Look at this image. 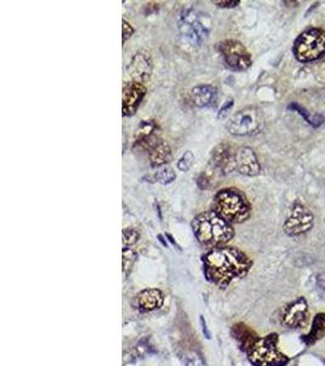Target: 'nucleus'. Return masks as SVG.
Instances as JSON below:
<instances>
[{
  "label": "nucleus",
  "mask_w": 325,
  "mask_h": 366,
  "mask_svg": "<svg viewBox=\"0 0 325 366\" xmlns=\"http://www.w3.org/2000/svg\"><path fill=\"white\" fill-rule=\"evenodd\" d=\"M201 260L205 279L222 291L236 279H244L253 266V259L246 253L231 246L208 249Z\"/></svg>",
  "instance_id": "f257e3e1"
},
{
  "label": "nucleus",
  "mask_w": 325,
  "mask_h": 366,
  "mask_svg": "<svg viewBox=\"0 0 325 366\" xmlns=\"http://www.w3.org/2000/svg\"><path fill=\"white\" fill-rule=\"evenodd\" d=\"M191 229L196 241L208 249L228 246L235 237L234 225L229 224L213 210L195 216Z\"/></svg>",
  "instance_id": "f03ea898"
},
{
  "label": "nucleus",
  "mask_w": 325,
  "mask_h": 366,
  "mask_svg": "<svg viewBox=\"0 0 325 366\" xmlns=\"http://www.w3.org/2000/svg\"><path fill=\"white\" fill-rule=\"evenodd\" d=\"M213 211L229 224L246 222L251 217V204L244 192L235 187L222 188L213 197Z\"/></svg>",
  "instance_id": "7ed1b4c3"
},
{
  "label": "nucleus",
  "mask_w": 325,
  "mask_h": 366,
  "mask_svg": "<svg viewBox=\"0 0 325 366\" xmlns=\"http://www.w3.org/2000/svg\"><path fill=\"white\" fill-rule=\"evenodd\" d=\"M279 334H267L258 339L253 349L246 354L253 366H288L291 358L279 347Z\"/></svg>",
  "instance_id": "20e7f679"
},
{
  "label": "nucleus",
  "mask_w": 325,
  "mask_h": 366,
  "mask_svg": "<svg viewBox=\"0 0 325 366\" xmlns=\"http://www.w3.org/2000/svg\"><path fill=\"white\" fill-rule=\"evenodd\" d=\"M295 59L308 64L323 59L325 56V30L310 27L298 34L293 46Z\"/></svg>",
  "instance_id": "39448f33"
},
{
  "label": "nucleus",
  "mask_w": 325,
  "mask_h": 366,
  "mask_svg": "<svg viewBox=\"0 0 325 366\" xmlns=\"http://www.w3.org/2000/svg\"><path fill=\"white\" fill-rule=\"evenodd\" d=\"M266 120L263 113L256 106H248L236 111L227 122V130L233 136L248 137L263 131Z\"/></svg>",
  "instance_id": "423d86ee"
},
{
  "label": "nucleus",
  "mask_w": 325,
  "mask_h": 366,
  "mask_svg": "<svg viewBox=\"0 0 325 366\" xmlns=\"http://www.w3.org/2000/svg\"><path fill=\"white\" fill-rule=\"evenodd\" d=\"M227 66L233 71H245L253 65V56L246 46L239 41L226 39L216 46Z\"/></svg>",
  "instance_id": "0eeeda50"
},
{
  "label": "nucleus",
  "mask_w": 325,
  "mask_h": 366,
  "mask_svg": "<svg viewBox=\"0 0 325 366\" xmlns=\"http://www.w3.org/2000/svg\"><path fill=\"white\" fill-rule=\"evenodd\" d=\"M314 227V215L307 206L300 201H295L289 215L285 220L283 229L289 237H300L308 234Z\"/></svg>",
  "instance_id": "6e6552de"
},
{
  "label": "nucleus",
  "mask_w": 325,
  "mask_h": 366,
  "mask_svg": "<svg viewBox=\"0 0 325 366\" xmlns=\"http://www.w3.org/2000/svg\"><path fill=\"white\" fill-rule=\"evenodd\" d=\"M311 320L310 304L305 297L295 298L294 301L286 303L280 315L281 325L294 331L306 329Z\"/></svg>",
  "instance_id": "1a4fd4ad"
},
{
  "label": "nucleus",
  "mask_w": 325,
  "mask_h": 366,
  "mask_svg": "<svg viewBox=\"0 0 325 366\" xmlns=\"http://www.w3.org/2000/svg\"><path fill=\"white\" fill-rule=\"evenodd\" d=\"M179 31L184 41L188 42L190 46H199L206 41L208 36V30L203 26L199 16L194 11H188L181 18L179 23Z\"/></svg>",
  "instance_id": "9d476101"
},
{
  "label": "nucleus",
  "mask_w": 325,
  "mask_h": 366,
  "mask_svg": "<svg viewBox=\"0 0 325 366\" xmlns=\"http://www.w3.org/2000/svg\"><path fill=\"white\" fill-rule=\"evenodd\" d=\"M136 144L146 151L153 168H162L172 160L171 148L162 138L154 134L143 141H138Z\"/></svg>",
  "instance_id": "9b49d317"
},
{
  "label": "nucleus",
  "mask_w": 325,
  "mask_h": 366,
  "mask_svg": "<svg viewBox=\"0 0 325 366\" xmlns=\"http://www.w3.org/2000/svg\"><path fill=\"white\" fill-rule=\"evenodd\" d=\"M146 86L141 83L126 82L123 84L122 91V113L123 116H132L136 113L140 103L146 96Z\"/></svg>",
  "instance_id": "f8f14e48"
},
{
  "label": "nucleus",
  "mask_w": 325,
  "mask_h": 366,
  "mask_svg": "<svg viewBox=\"0 0 325 366\" xmlns=\"http://www.w3.org/2000/svg\"><path fill=\"white\" fill-rule=\"evenodd\" d=\"M235 171L248 177H255L261 172V164L257 156L250 146L236 148L235 154Z\"/></svg>",
  "instance_id": "ddd939ff"
},
{
  "label": "nucleus",
  "mask_w": 325,
  "mask_h": 366,
  "mask_svg": "<svg viewBox=\"0 0 325 366\" xmlns=\"http://www.w3.org/2000/svg\"><path fill=\"white\" fill-rule=\"evenodd\" d=\"M128 72L131 75V81L133 82L145 83L149 82L150 77L153 75V60L150 55L145 51H139L132 58Z\"/></svg>",
  "instance_id": "4468645a"
},
{
  "label": "nucleus",
  "mask_w": 325,
  "mask_h": 366,
  "mask_svg": "<svg viewBox=\"0 0 325 366\" xmlns=\"http://www.w3.org/2000/svg\"><path fill=\"white\" fill-rule=\"evenodd\" d=\"M235 154H236V148L229 143H219L212 151L215 168L222 175L231 174L235 171Z\"/></svg>",
  "instance_id": "2eb2a0df"
},
{
  "label": "nucleus",
  "mask_w": 325,
  "mask_h": 366,
  "mask_svg": "<svg viewBox=\"0 0 325 366\" xmlns=\"http://www.w3.org/2000/svg\"><path fill=\"white\" fill-rule=\"evenodd\" d=\"M136 307L140 313H153L165 304V294L158 289H145L136 296Z\"/></svg>",
  "instance_id": "dca6fc26"
},
{
  "label": "nucleus",
  "mask_w": 325,
  "mask_h": 366,
  "mask_svg": "<svg viewBox=\"0 0 325 366\" xmlns=\"http://www.w3.org/2000/svg\"><path fill=\"white\" fill-rule=\"evenodd\" d=\"M231 337L238 343L240 351L245 354H248L253 349V346L260 339L257 332L244 322H238L231 326Z\"/></svg>",
  "instance_id": "f3484780"
},
{
  "label": "nucleus",
  "mask_w": 325,
  "mask_h": 366,
  "mask_svg": "<svg viewBox=\"0 0 325 366\" xmlns=\"http://www.w3.org/2000/svg\"><path fill=\"white\" fill-rule=\"evenodd\" d=\"M325 339V313H317L316 315L312 317L310 329L306 334H302L300 339L307 348L316 346L321 339Z\"/></svg>",
  "instance_id": "a211bd4d"
},
{
  "label": "nucleus",
  "mask_w": 325,
  "mask_h": 366,
  "mask_svg": "<svg viewBox=\"0 0 325 366\" xmlns=\"http://www.w3.org/2000/svg\"><path fill=\"white\" fill-rule=\"evenodd\" d=\"M218 91L211 84H201L191 89V99L198 108L212 106L217 101Z\"/></svg>",
  "instance_id": "6ab92c4d"
},
{
  "label": "nucleus",
  "mask_w": 325,
  "mask_h": 366,
  "mask_svg": "<svg viewBox=\"0 0 325 366\" xmlns=\"http://www.w3.org/2000/svg\"><path fill=\"white\" fill-rule=\"evenodd\" d=\"M289 109L294 110L295 113L302 116V119L307 121V124L311 125L313 127H321L324 124L325 118L319 113H310L307 109H305L302 106H300L298 103H291Z\"/></svg>",
  "instance_id": "aec40b11"
},
{
  "label": "nucleus",
  "mask_w": 325,
  "mask_h": 366,
  "mask_svg": "<svg viewBox=\"0 0 325 366\" xmlns=\"http://www.w3.org/2000/svg\"><path fill=\"white\" fill-rule=\"evenodd\" d=\"M136 251L133 249L132 247H123L122 252V272L123 277L127 279L129 274L132 272V269H133V266L136 264Z\"/></svg>",
  "instance_id": "412c9836"
},
{
  "label": "nucleus",
  "mask_w": 325,
  "mask_h": 366,
  "mask_svg": "<svg viewBox=\"0 0 325 366\" xmlns=\"http://www.w3.org/2000/svg\"><path fill=\"white\" fill-rule=\"evenodd\" d=\"M176 177V172L168 166H163L158 171H156V174L153 176L155 182L161 183V184H168V183L173 182Z\"/></svg>",
  "instance_id": "4be33fe9"
},
{
  "label": "nucleus",
  "mask_w": 325,
  "mask_h": 366,
  "mask_svg": "<svg viewBox=\"0 0 325 366\" xmlns=\"http://www.w3.org/2000/svg\"><path fill=\"white\" fill-rule=\"evenodd\" d=\"M156 128L158 126L154 121H141V124L139 125V128L136 131V141H143V139L154 136Z\"/></svg>",
  "instance_id": "5701e85b"
},
{
  "label": "nucleus",
  "mask_w": 325,
  "mask_h": 366,
  "mask_svg": "<svg viewBox=\"0 0 325 366\" xmlns=\"http://www.w3.org/2000/svg\"><path fill=\"white\" fill-rule=\"evenodd\" d=\"M140 234L136 229H125L122 232L123 247H132L136 246L139 241Z\"/></svg>",
  "instance_id": "b1692460"
},
{
  "label": "nucleus",
  "mask_w": 325,
  "mask_h": 366,
  "mask_svg": "<svg viewBox=\"0 0 325 366\" xmlns=\"http://www.w3.org/2000/svg\"><path fill=\"white\" fill-rule=\"evenodd\" d=\"M195 161L194 153L191 151H186L183 156H181V159L178 160L177 163V168L179 171H183V172H186L188 170H190V168L193 166Z\"/></svg>",
  "instance_id": "393cba45"
},
{
  "label": "nucleus",
  "mask_w": 325,
  "mask_h": 366,
  "mask_svg": "<svg viewBox=\"0 0 325 366\" xmlns=\"http://www.w3.org/2000/svg\"><path fill=\"white\" fill-rule=\"evenodd\" d=\"M186 366H208L199 353L190 352L186 354Z\"/></svg>",
  "instance_id": "a878e982"
},
{
  "label": "nucleus",
  "mask_w": 325,
  "mask_h": 366,
  "mask_svg": "<svg viewBox=\"0 0 325 366\" xmlns=\"http://www.w3.org/2000/svg\"><path fill=\"white\" fill-rule=\"evenodd\" d=\"M123 37H122V43L125 44L126 41H128L129 38H131L132 34L134 33V28L132 27V25L129 23H127L126 20H123Z\"/></svg>",
  "instance_id": "bb28decb"
},
{
  "label": "nucleus",
  "mask_w": 325,
  "mask_h": 366,
  "mask_svg": "<svg viewBox=\"0 0 325 366\" xmlns=\"http://www.w3.org/2000/svg\"><path fill=\"white\" fill-rule=\"evenodd\" d=\"M218 8H226V9H231L236 8L240 4L239 0H231V1H213Z\"/></svg>",
  "instance_id": "cd10ccee"
},
{
  "label": "nucleus",
  "mask_w": 325,
  "mask_h": 366,
  "mask_svg": "<svg viewBox=\"0 0 325 366\" xmlns=\"http://www.w3.org/2000/svg\"><path fill=\"white\" fill-rule=\"evenodd\" d=\"M208 176L205 174L200 175L199 177H198V181H196V184H198V187L200 189H206L208 187Z\"/></svg>",
  "instance_id": "c85d7f7f"
},
{
  "label": "nucleus",
  "mask_w": 325,
  "mask_h": 366,
  "mask_svg": "<svg viewBox=\"0 0 325 366\" xmlns=\"http://www.w3.org/2000/svg\"><path fill=\"white\" fill-rule=\"evenodd\" d=\"M200 322H201V327H203V332L205 334V337L208 339H211V334H210V329H208V324H206V320H205V317L203 315L200 316Z\"/></svg>",
  "instance_id": "c756f323"
},
{
  "label": "nucleus",
  "mask_w": 325,
  "mask_h": 366,
  "mask_svg": "<svg viewBox=\"0 0 325 366\" xmlns=\"http://www.w3.org/2000/svg\"><path fill=\"white\" fill-rule=\"evenodd\" d=\"M231 106H233V101H228V106H223V108L221 109V111H219V118H222V115L226 114L227 110L229 109Z\"/></svg>",
  "instance_id": "7c9ffc66"
},
{
  "label": "nucleus",
  "mask_w": 325,
  "mask_h": 366,
  "mask_svg": "<svg viewBox=\"0 0 325 366\" xmlns=\"http://www.w3.org/2000/svg\"><path fill=\"white\" fill-rule=\"evenodd\" d=\"M166 237L168 238V241H170V242L172 243V244H173V246H177V243H176V241H174V239H173V237H172L171 234H166ZM177 247H178V246H177ZM179 248V247H178Z\"/></svg>",
  "instance_id": "2f4dec72"
},
{
  "label": "nucleus",
  "mask_w": 325,
  "mask_h": 366,
  "mask_svg": "<svg viewBox=\"0 0 325 366\" xmlns=\"http://www.w3.org/2000/svg\"><path fill=\"white\" fill-rule=\"evenodd\" d=\"M324 366H325V358H324Z\"/></svg>",
  "instance_id": "473e14b6"
}]
</instances>
